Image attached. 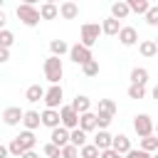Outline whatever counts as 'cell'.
<instances>
[{"label": "cell", "instance_id": "6da1fadb", "mask_svg": "<svg viewBox=\"0 0 158 158\" xmlns=\"http://www.w3.org/2000/svg\"><path fill=\"white\" fill-rule=\"evenodd\" d=\"M62 74H64L62 59H59V57H47V59H44V79H47L49 84H59Z\"/></svg>", "mask_w": 158, "mask_h": 158}, {"label": "cell", "instance_id": "7a4b0ae2", "mask_svg": "<svg viewBox=\"0 0 158 158\" xmlns=\"http://www.w3.org/2000/svg\"><path fill=\"white\" fill-rule=\"evenodd\" d=\"M17 17H20V22L22 25H27V27H35L37 22H40V12H37V7L32 5V2H22V5H17Z\"/></svg>", "mask_w": 158, "mask_h": 158}, {"label": "cell", "instance_id": "3957f363", "mask_svg": "<svg viewBox=\"0 0 158 158\" xmlns=\"http://www.w3.org/2000/svg\"><path fill=\"white\" fill-rule=\"evenodd\" d=\"M99 35H101V27L99 25H94V22H86V25H81V47H86V49H91V44L99 40Z\"/></svg>", "mask_w": 158, "mask_h": 158}, {"label": "cell", "instance_id": "277c9868", "mask_svg": "<svg viewBox=\"0 0 158 158\" xmlns=\"http://www.w3.org/2000/svg\"><path fill=\"white\" fill-rule=\"evenodd\" d=\"M57 111H59V126H62V128L74 131V128L79 126V116L72 111V106H69V104H67V106H59Z\"/></svg>", "mask_w": 158, "mask_h": 158}, {"label": "cell", "instance_id": "5b68a950", "mask_svg": "<svg viewBox=\"0 0 158 158\" xmlns=\"http://www.w3.org/2000/svg\"><path fill=\"white\" fill-rule=\"evenodd\" d=\"M62 99H64V91H62L59 84H52V86L44 91V96H42V101L47 104V109H59V106H62Z\"/></svg>", "mask_w": 158, "mask_h": 158}, {"label": "cell", "instance_id": "8992f818", "mask_svg": "<svg viewBox=\"0 0 158 158\" xmlns=\"http://www.w3.org/2000/svg\"><path fill=\"white\" fill-rule=\"evenodd\" d=\"M133 131H136L141 138L153 136V118H151L148 114H138V116L133 118Z\"/></svg>", "mask_w": 158, "mask_h": 158}, {"label": "cell", "instance_id": "52a82bcc", "mask_svg": "<svg viewBox=\"0 0 158 158\" xmlns=\"http://www.w3.org/2000/svg\"><path fill=\"white\" fill-rule=\"evenodd\" d=\"M69 57H72L74 64H86L89 59H94V57H91V49H86V47H81V44H72V47H69Z\"/></svg>", "mask_w": 158, "mask_h": 158}, {"label": "cell", "instance_id": "ba28073f", "mask_svg": "<svg viewBox=\"0 0 158 158\" xmlns=\"http://www.w3.org/2000/svg\"><path fill=\"white\" fill-rule=\"evenodd\" d=\"M111 151H116L118 156H126L131 151V138L126 133H118V136H111Z\"/></svg>", "mask_w": 158, "mask_h": 158}, {"label": "cell", "instance_id": "9c48e42d", "mask_svg": "<svg viewBox=\"0 0 158 158\" xmlns=\"http://www.w3.org/2000/svg\"><path fill=\"white\" fill-rule=\"evenodd\" d=\"M116 37H118V42H121L123 47H133V44L138 42V32H136V27H128V25L121 27Z\"/></svg>", "mask_w": 158, "mask_h": 158}, {"label": "cell", "instance_id": "30bf717a", "mask_svg": "<svg viewBox=\"0 0 158 158\" xmlns=\"http://www.w3.org/2000/svg\"><path fill=\"white\" fill-rule=\"evenodd\" d=\"M2 121H5V126H17V123H22V109H20V106H7V109L2 111Z\"/></svg>", "mask_w": 158, "mask_h": 158}, {"label": "cell", "instance_id": "8fae6325", "mask_svg": "<svg viewBox=\"0 0 158 158\" xmlns=\"http://www.w3.org/2000/svg\"><path fill=\"white\" fill-rule=\"evenodd\" d=\"M49 143H52V146H57V148H64V146L69 143V131H67V128H62V126L52 128V133H49Z\"/></svg>", "mask_w": 158, "mask_h": 158}, {"label": "cell", "instance_id": "7c38bea8", "mask_svg": "<svg viewBox=\"0 0 158 158\" xmlns=\"http://www.w3.org/2000/svg\"><path fill=\"white\" fill-rule=\"evenodd\" d=\"M69 106H72V111H74L77 116H81V114L91 111V99H89V96H84V94H79V96H74V101H72Z\"/></svg>", "mask_w": 158, "mask_h": 158}, {"label": "cell", "instance_id": "4fadbf2b", "mask_svg": "<svg viewBox=\"0 0 158 158\" xmlns=\"http://www.w3.org/2000/svg\"><path fill=\"white\" fill-rule=\"evenodd\" d=\"M40 123L47 126V128H57L59 126V111L57 109H44L40 114Z\"/></svg>", "mask_w": 158, "mask_h": 158}, {"label": "cell", "instance_id": "5bb4252c", "mask_svg": "<svg viewBox=\"0 0 158 158\" xmlns=\"http://www.w3.org/2000/svg\"><path fill=\"white\" fill-rule=\"evenodd\" d=\"M77 128H79V131H84V133L96 131V116H94V111L81 114V116H79V126H77Z\"/></svg>", "mask_w": 158, "mask_h": 158}, {"label": "cell", "instance_id": "9a60e30c", "mask_svg": "<svg viewBox=\"0 0 158 158\" xmlns=\"http://www.w3.org/2000/svg\"><path fill=\"white\" fill-rule=\"evenodd\" d=\"M57 12H59L64 20H74V17H79V5H77V2H62V5L57 7Z\"/></svg>", "mask_w": 158, "mask_h": 158}, {"label": "cell", "instance_id": "2e32d148", "mask_svg": "<svg viewBox=\"0 0 158 158\" xmlns=\"http://www.w3.org/2000/svg\"><path fill=\"white\" fill-rule=\"evenodd\" d=\"M22 123H25V131H35V128L42 126L37 111H22Z\"/></svg>", "mask_w": 158, "mask_h": 158}, {"label": "cell", "instance_id": "e0dca14e", "mask_svg": "<svg viewBox=\"0 0 158 158\" xmlns=\"http://www.w3.org/2000/svg\"><path fill=\"white\" fill-rule=\"evenodd\" d=\"M15 138H17V143L22 146V151H35V146H37V138H35L32 131H22V133L15 136Z\"/></svg>", "mask_w": 158, "mask_h": 158}, {"label": "cell", "instance_id": "ac0fdd59", "mask_svg": "<svg viewBox=\"0 0 158 158\" xmlns=\"http://www.w3.org/2000/svg\"><path fill=\"white\" fill-rule=\"evenodd\" d=\"M99 27H101V32H104V35L116 37V35H118V30H121V22H118V20H114V17H106Z\"/></svg>", "mask_w": 158, "mask_h": 158}, {"label": "cell", "instance_id": "d6986e66", "mask_svg": "<svg viewBox=\"0 0 158 158\" xmlns=\"http://www.w3.org/2000/svg\"><path fill=\"white\" fill-rule=\"evenodd\" d=\"M96 151H106V148H111V133L109 131H99L96 136H94V143H91Z\"/></svg>", "mask_w": 158, "mask_h": 158}, {"label": "cell", "instance_id": "ffe728a7", "mask_svg": "<svg viewBox=\"0 0 158 158\" xmlns=\"http://www.w3.org/2000/svg\"><path fill=\"white\" fill-rule=\"evenodd\" d=\"M146 81H148V69L146 67H133L131 69V84L146 86Z\"/></svg>", "mask_w": 158, "mask_h": 158}, {"label": "cell", "instance_id": "44dd1931", "mask_svg": "<svg viewBox=\"0 0 158 158\" xmlns=\"http://www.w3.org/2000/svg\"><path fill=\"white\" fill-rule=\"evenodd\" d=\"M138 52L143 54V57H156L158 54V44H156V40H143L141 44H138Z\"/></svg>", "mask_w": 158, "mask_h": 158}, {"label": "cell", "instance_id": "7402d4cb", "mask_svg": "<svg viewBox=\"0 0 158 158\" xmlns=\"http://www.w3.org/2000/svg\"><path fill=\"white\" fill-rule=\"evenodd\" d=\"M42 96H44V89H42L40 84H32V86H27V91H25V99H27L30 104H37V101H42Z\"/></svg>", "mask_w": 158, "mask_h": 158}, {"label": "cell", "instance_id": "603a6c76", "mask_svg": "<svg viewBox=\"0 0 158 158\" xmlns=\"http://www.w3.org/2000/svg\"><path fill=\"white\" fill-rule=\"evenodd\" d=\"M111 17H114V20H123V17H128V5H126V0H118V2L111 5Z\"/></svg>", "mask_w": 158, "mask_h": 158}, {"label": "cell", "instance_id": "cb8c5ba5", "mask_svg": "<svg viewBox=\"0 0 158 158\" xmlns=\"http://www.w3.org/2000/svg\"><path fill=\"white\" fill-rule=\"evenodd\" d=\"M37 12H40V20H54V17L59 15V12H57V5H54V2H44V5H42V7L37 10Z\"/></svg>", "mask_w": 158, "mask_h": 158}, {"label": "cell", "instance_id": "d4e9b609", "mask_svg": "<svg viewBox=\"0 0 158 158\" xmlns=\"http://www.w3.org/2000/svg\"><path fill=\"white\" fill-rule=\"evenodd\" d=\"M126 5H128V12H138V15H141V12L146 15V10L151 7L148 0H126Z\"/></svg>", "mask_w": 158, "mask_h": 158}, {"label": "cell", "instance_id": "484cf974", "mask_svg": "<svg viewBox=\"0 0 158 158\" xmlns=\"http://www.w3.org/2000/svg\"><path fill=\"white\" fill-rule=\"evenodd\" d=\"M49 49H52V57H62V54L69 52V44L64 40H52L49 42Z\"/></svg>", "mask_w": 158, "mask_h": 158}, {"label": "cell", "instance_id": "4316f807", "mask_svg": "<svg viewBox=\"0 0 158 158\" xmlns=\"http://www.w3.org/2000/svg\"><path fill=\"white\" fill-rule=\"evenodd\" d=\"M69 143H72L74 148H81V146L86 143V133H84V131H79V128L69 131Z\"/></svg>", "mask_w": 158, "mask_h": 158}, {"label": "cell", "instance_id": "83f0119b", "mask_svg": "<svg viewBox=\"0 0 158 158\" xmlns=\"http://www.w3.org/2000/svg\"><path fill=\"white\" fill-rule=\"evenodd\" d=\"M96 114H106V116H114L116 114V104L111 99H99V111Z\"/></svg>", "mask_w": 158, "mask_h": 158}, {"label": "cell", "instance_id": "f1b7e54d", "mask_svg": "<svg viewBox=\"0 0 158 158\" xmlns=\"http://www.w3.org/2000/svg\"><path fill=\"white\" fill-rule=\"evenodd\" d=\"M12 44H15V35H12L7 27L0 30V47H2V49H10Z\"/></svg>", "mask_w": 158, "mask_h": 158}, {"label": "cell", "instance_id": "f546056e", "mask_svg": "<svg viewBox=\"0 0 158 158\" xmlns=\"http://www.w3.org/2000/svg\"><path fill=\"white\" fill-rule=\"evenodd\" d=\"M156 148H158V138H156V136H146V138H141V151L153 153Z\"/></svg>", "mask_w": 158, "mask_h": 158}, {"label": "cell", "instance_id": "4dcf8cb0", "mask_svg": "<svg viewBox=\"0 0 158 158\" xmlns=\"http://www.w3.org/2000/svg\"><path fill=\"white\" fill-rule=\"evenodd\" d=\"M79 158H99V151L91 146V143H84L79 148Z\"/></svg>", "mask_w": 158, "mask_h": 158}, {"label": "cell", "instance_id": "1f68e13d", "mask_svg": "<svg viewBox=\"0 0 158 158\" xmlns=\"http://www.w3.org/2000/svg\"><path fill=\"white\" fill-rule=\"evenodd\" d=\"M146 22H148L151 27L158 25V5H151V7L146 10Z\"/></svg>", "mask_w": 158, "mask_h": 158}, {"label": "cell", "instance_id": "d6a6232c", "mask_svg": "<svg viewBox=\"0 0 158 158\" xmlns=\"http://www.w3.org/2000/svg\"><path fill=\"white\" fill-rule=\"evenodd\" d=\"M81 69H84L86 77H96V74H99V62H96V59H89L86 64H81Z\"/></svg>", "mask_w": 158, "mask_h": 158}, {"label": "cell", "instance_id": "836d02e7", "mask_svg": "<svg viewBox=\"0 0 158 158\" xmlns=\"http://www.w3.org/2000/svg\"><path fill=\"white\" fill-rule=\"evenodd\" d=\"M59 158H79V148H74L72 143H67L64 148H59Z\"/></svg>", "mask_w": 158, "mask_h": 158}, {"label": "cell", "instance_id": "e575fe53", "mask_svg": "<svg viewBox=\"0 0 158 158\" xmlns=\"http://www.w3.org/2000/svg\"><path fill=\"white\" fill-rule=\"evenodd\" d=\"M143 96H146V86H138V84L128 86V99H143Z\"/></svg>", "mask_w": 158, "mask_h": 158}, {"label": "cell", "instance_id": "d590c367", "mask_svg": "<svg viewBox=\"0 0 158 158\" xmlns=\"http://www.w3.org/2000/svg\"><path fill=\"white\" fill-rule=\"evenodd\" d=\"M126 158H151V153H146V151H141V148H131V151L126 153Z\"/></svg>", "mask_w": 158, "mask_h": 158}, {"label": "cell", "instance_id": "8d00e7d4", "mask_svg": "<svg viewBox=\"0 0 158 158\" xmlns=\"http://www.w3.org/2000/svg\"><path fill=\"white\" fill-rule=\"evenodd\" d=\"M44 156H47V158H59V148L52 146V143H47V146H44Z\"/></svg>", "mask_w": 158, "mask_h": 158}, {"label": "cell", "instance_id": "74e56055", "mask_svg": "<svg viewBox=\"0 0 158 158\" xmlns=\"http://www.w3.org/2000/svg\"><path fill=\"white\" fill-rule=\"evenodd\" d=\"M99 158H123V156H118L116 151H111V148H106V151H99Z\"/></svg>", "mask_w": 158, "mask_h": 158}, {"label": "cell", "instance_id": "f35d334b", "mask_svg": "<svg viewBox=\"0 0 158 158\" xmlns=\"http://www.w3.org/2000/svg\"><path fill=\"white\" fill-rule=\"evenodd\" d=\"M7 59H10V49H2V47H0V64L7 62Z\"/></svg>", "mask_w": 158, "mask_h": 158}, {"label": "cell", "instance_id": "ab89813d", "mask_svg": "<svg viewBox=\"0 0 158 158\" xmlns=\"http://www.w3.org/2000/svg\"><path fill=\"white\" fill-rule=\"evenodd\" d=\"M20 158H40V156H37V153H35V151H25V153H22V156H20Z\"/></svg>", "mask_w": 158, "mask_h": 158}, {"label": "cell", "instance_id": "60d3db41", "mask_svg": "<svg viewBox=\"0 0 158 158\" xmlns=\"http://www.w3.org/2000/svg\"><path fill=\"white\" fill-rule=\"evenodd\" d=\"M7 156H10V153H7V146L0 143V158H7Z\"/></svg>", "mask_w": 158, "mask_h": 158}, {"label": "cell", "instance_id": "b9f144b4", "mask_svg": "<svg viewBox=\"0 0 158 158\" xmlns=\"http://www.w3.org/2000/svg\"><path fill=\"white\" fill-rule=\"evenodd\" d=\"M5 22H7V17H5V12L0 10V30H5Z\"/></svg>", "mask_w": 158, "mask_h": 158}, {"label": "cell", "instance_id": "7bdbcfd3", "mask_svg": "<svg viewBox=\"0 0 158 158\" xmlns=\"http://www.w3.org/2000/svg\"><path fill=\"white\" fill-rule=\"evenodd\" d=\"M2 5H5V2H2V0H0V10H2Z\"/></svg>", "mask_w": 158, "mask_h": 158}]
</instances>
